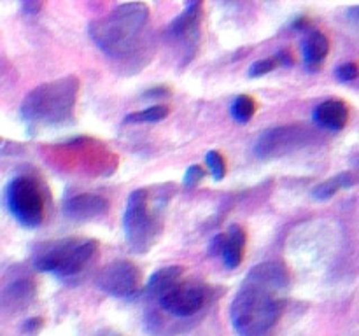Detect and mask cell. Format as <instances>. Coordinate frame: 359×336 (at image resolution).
Masks as SVG:
<instances>
[{
	"instance_id": "obj_1",
	"label": "cell",
	"mask_w": 359,
	"mask_h": 336,
	"mask_svg": "<svg viewBox=\"0 0 359 336\" xmlns=\"http://www.w3.org/2000/svg\"><path fill=\"white\" fill-rule=\"evenodd\" d=\"M289 274L281 263L256 265L231 301V324L238 336H270L284 312Z\"/></svg>"
},
{
	"instance_id": "obj_2",
	"label": "cell",
	"mask_w": 359,
	"mask_h": 336,
	"mask_svg": "<svg viewBox=\"0 0 359 336\" xmlns=\"http://www.w3.org/2000/svg\"><path fill=\"white\" fill-rule=\"evenodd\" d=\"M149 21V8L144 2L119 4L104 18L89 25V37L112 58H123L137 44V39Z\"/></svg>"
},
{
	"instance_id": "obj_3",
	"label": "cell",
	"mask_w": 359,
	"mask_h": 336,
	"mask_svg": "<svg viewBox=\"0 0 359 336\" xmlns=\"http://www.w3.org/2000/svg\"><path fill=\"white\" fill-rule=\"evenodd\" d=\"M81 82L74 76L44 82L26 95L21 104V118L30 126H60L74 116Z\"/></svg>"
},
{
	"instance_id": "obj_4",
	"label": "cell",
	"mask_w": 359,
	"mask_h": 336,
	"mask_svg": "<svg viewBox=\"0 0 359 336\" xmlns=\"http://www.w3.org/2000/svg\"><path fill=\"white\" fill-rule=\"evenodd\" d=\"M95 240L62 238L46 245L35 258V268L56 277H72L85 268L96 252Z\"/></svg>"
},
{
	"instance_id": "obj_5",
	"label": "cell",
	"mask_w": 359,
	"mask_h": 336,
	"mask_svg": "<svg viewBox=\"0 0 359 336\" xmlns=\"http://www.w3.org/2000/svg\"><path fill=\"white\" fill-rule=\"evenodd\" d=\"M6 204L12 218L25 228H37L44 221V195L37 179L30 175H19L9 182Z\"/></svg>"
},
{
	"instance_id": "obj_6",
	"label": "cell",
	"mask_w": 359,
	"mask_h": 336,
	"mask_svg": "<svg viewBox=\"0 0 359 336\" xmlns=\"http://www.w3.org/2000/svg\"><path fill=\"white\" fill-rule=\"evenodd\" d=\"M123 229L126 242L135 252L144 254L158 235V219L149 207V191L137 189L130 195L123 215Z\"/></svg>"
},
{
	"instance_id": "obj_7",
	"label": "cell",
	"mask_w": 359,
	"mask_h": 336,
	"mask_svg": "<svg viewBox=\"0 0 359 336\" xmlns=\"http://www.w3.org/2000/svg\"><path fill=\"white\" fill-rule=\"evenodd\" d=\"M209 289L200 282H175L158 296V303L174 317H191L204 308Z\"/></svg>"
},
{
	"instance_id": "obj_8",
	"label": "cell",
	"mask_w": 359,
	"mask_h": 336,
	"mask_svg": "<svg viewBox=\"0 0 359 336\" xmlns=\"http://www.w3.org/2000/svg\"><path fill=\"white\" fill-rule=\"evenodd\" d=\"M141 284V272L128 259H116L104 266L96 277V288L114 298L132 296Z\"/></svg>"
},
{
	"instance_id": "obj_9",
	"label": "cell",
	"mask_w": 359,
	"mask_h": 336,
	"mask_svg": "<svg viewBox=\"0 0 359 336\" xmlns=\"http://www.w3.org/2000/svg\"><path fill=\"white\" fill-rule=\"evenodd\" d=\"M305 141H307V130L301 126H274L259 135L254 145V154L259 159L279 158L301 148Z\"/></svg>"
},
{
	"instance_id": "obj_10",
	"label": "cell",
	"mask_w": 359,
	"mask_h": 336,
	"mask_svg": "<svg viewBox=\"0 0 359 336\" xmlns=\"http://www.w3.org/2000/svg\"><path fill=\"white\" fill-rule=\"evenodd\" d=\"M109 204L107 200L95 193H82L69 198L63 205V212L72 221H91L105 214Z\"/></svg>"
},
{
	"instance_id": "obj_11",
	"label": "cell",
	"mask_w": 359,
	"mask_h": 336,
	"mask_svg": "<svg viewBox=\"0 0 359 336\" xmlns=\"http://www.w3.org/2000/svg\"><path fill=\"white\" fill-rule=\"evenodd\" d=\"M314 123L317 126L330 132H340L345 128L349 121V107L345 102L338 98L324 100L322 104H319L314 109Z\"/></svg>"
},
{
	"instance_id": "obj_12",
	"label": "cell",
	"mask_w": 359,
	"mask_h": 336,
	"mask_svg": "<svg viewBox=\"0 0 359 336\" xmlns=\"http://www.w3.org/2000/svg\"><path fill=\"white\" fill-rule=\"evenodd\" d=\"M245 240H247V235H245L244 228H240L238 224H234L222 235V245L219 254L222 256V261L230 270L237 268L244 259Z\"/></svg>"
},
{
	"instance_id": "obj_13",
	"label": "cell",
	"mask_w": 359,
	"mask_h": 336,
	"mask_svg": "<svg viewBox=\"0 0 359 336\" xmlns=\"http://www.w3.org/2000/svg\"><path fill=\"white\" fill-rule=\"evenodd\" d=\"M202 19V2H191L184 11L168 25V35L174 39H189L193 33H198Z\"/></svg>"
},
{
	"instance_id": "obj_14",
	"label": "cell",
	"mask_w": 359,
	"mask_h": 336,
	"mask_svg": "<svg viewBox=\"0 0 359 336\" xmlns=\"http://www.w3.org/2000/svg\"><path fill=\"white\" fill-rule=\"evenodd\" d=\"M330 53V41L319 30H312L304 42V62L308 71H315Z\"/></svg>"
},
{
	"instance_id": "obj_15",
	"label": "cell",
	"mask_w": 359,
	"mask_h": 336,
	"mask_svg": "<svg viewBox=\"0 0 359 336\" xmlns=\"http://www.w3.org/2000/svg\"><path fill=\"white\" fill-rule=\"evenodd\" d=\"M181 275L182 268L179 265L163 266V268H159L158 272H155V274L149 277L148 284H146V292L158 298L163 291H167V289L172 288L175 282H179Z\"/></svg>"
},
{
	"instance_id": "obj_16",
	"label": "cell",
	"mask_w": 359,
	"mask_h": 336,
	"mask_svg": "<svg viewBox=\"0 0 359 336\" xmlns=\"http://www.w3.org/2000/svg\"><path fill=\"white\" fill-rule=\"evenodd\" d=\"M356 184V177L351 174V172H344V174H338L335 177L328 179V181L321 182L319 186H315L314 191H312V196L319 202H326V200L333 198L340 189L351 188V186Z\"/></svg>"
},
{
	"instance_id": "obj_17",
	"label": "cell",
	"mask_w": 359,
	"mask_h": 336,
	"mask_svg": "<svg viewBox=\"0 0 359 336\" xmlns=\"http://www.w3.org/2000/svg\"><path fill=\"white\" fill-rule=\"evenodd\" d=\"M256 112V102L252 100V96L249 95H238L231 104V116L237 123L245 125V123L251 121L254 118Z\"/></svg>"
},
{
	"instance_id": "obj_18",
	"label": "cell",
	"mask_w": 359,
	"mask_h": 336,
	"mask_svg": "<svg viewBox=\"0 0 359 336\" xmlns=\"http://www.w3.org/2000/svg\"><path fill=\"white\" fill-rule=\"evenodd\" d=\"M168 116L167 105H152L141 112H132L125 118V123H158Z\"/></svg>"
},
{
	"instance_id": "obj_19",
	"label": "cell",
	"mask_w": 359,
	"mask_h": 336,
	"mask_svg": "<svg viewBox=\"0 0 359 336\" xmlns=\"http://www.w3.org/2000/svg\"><path fill=\"white\" fill-rule=\"evenodd\" d=\"M205 163H207L209 170H211L212 179H214V181H221V179H225L226 161L225 158H222L221 152L209 151L207 154H205Z\"/></svg>"
},
{
	"instance_id": "obj_20",
	"label": "cell",
	"mask_w": 359,
	"mask_h": 336,
	"mask_svg": "<svg viewBox=\"0 0 359 336\" xmlns=\"http://www.w3.org/2000/svg\"><path fill=\"white\" fill-rule=\"evenodd\" d=\"M279 56L274 55L270 58H265V60H258V62L252 63L249 67V78H261V76H267L270 74L272 71H275V67H279Z\"/></svg>"
},
{
	"instance_id": "obj_21",
	"label": "cell",
	"mask_w": 359,
	"mask_h": 336,
	"mask_svg": "<svg viewBox=\"0 0 359 336\" xmlns=\"http://www.w3.org/2000/svg\"><path fill=\"white\" fill-rule=\"evenodd\" d=\"M204 177H205V170L202 168L200 165L189 166L188 170H186V175H184V188L186 189L195 188V186H197L198 182H200Z\"/></svg>"
},
{
	"instance_id": "obj_22",
	"label": "cell",
	"mask_w": 359,
	"mask_h": 336,
	"mask_svg": "<svg viewBox=\"0 0 359 336\" xmlns=\"http://www.w3.org/2000/svg\"><path fill=\"white\" fill-rule=\"evenodd\" d=\"M335 74H337V79H340L342 82H351L359 76V67L356 65V63L347 62L344 63V65L338 67Z\"/></svg>"
},
{
	"instance_id": "obj_23",
	"label": "cell",
	"mask_w": 359,
	"mask_h": 336,
	"mask_svg": "<svg viewBox=\"0 0 359 336\" xmlns=\"http://www.w3.org/2000/svg\"><path fill=\"white\" fill-rule=\"evenodd\" d=\"M41 328H42V319L34 317V319H28V321L25 322V326H23V331H25L26 335H35V333H37Z\"/></svg>"
},
{
	"instance_id": "obj_24",
	"label": "cell",
	"mask_w": 359,
	"mask_h": 336,
	"mask_svg": "<svg viewBox=\"0 0 359 336\" xmlns=\"http://www.w3.org/2000/svg\"><path fill=\"white\" fill-rule=\"evenodd\" d=\"M168 93H170V89L163 88V86H158V88L148 89V91L144 93V98H165Z\"/></svg>"
},
{
	"instance_id": "obj_25",
	"label": "cell",
	"mask_w": 359,
	"mask_h": 336,
	"mask_svg": "<svg viewBox=\"0 0 359 336\" xmlns=\"http://www.w3.org/2000/svg\"><path fill=\"white\" fill-rule=\"evenodd\" d=\"M347 18L356 25H359V6H352L347 9Z\"/></svg>"
},
{
	"instance_id": "obj_26",
	"label": "cell",
	"mask_w": 359,
	"mask_h": 336,
	"mask_svg": "<svg viewBox=\"0 0 359 336\" xmlns=\"http://www.w3.org/2000/svg\"><path fill=\"white\" fill-rule=\"evenodd\" d=\"M23 9H25L26 15H35V12L41 9V4H37V2H25V4H23Z\"/></svg>"
}]
</instances>
